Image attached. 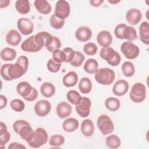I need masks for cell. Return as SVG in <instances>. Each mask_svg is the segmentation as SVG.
<instances>
[{"label": "cell", "instance_id": "cell-1", "mask_svg": "<svg viewBox=\"0 0 149 149\" xmlns=\"http://www.w3.org/2000/svg\"><path fill=\"white\" fill-rule=\"evenodd\" d=\"M26 72L23 68L16 62L15 63L3 64L1 68V76L6 81L19 79Z\"/></svg>", "mask_w": 149, "mask_h": 149}, {"label": "cell", "instance_id": "cell-2", "mask_svg": "<svg viewBox=\"0 0 149 149\" xmlns=\"http://www.w3.org/2000/svg\"><path fill=\"white\" fill-rule=\"evenodd\" d=\"M14 131L27 143L31 141L34 136V131L30 124L24 120H17L13 124Z\"/></svg>", "mask_w": 149, "mask_h": 149}, {"label": "cell", "instance_id": "cell-3", "mask_svg": "<svg viewBox=\"0 0 149 149\" xmlns=\"http://www.w3.org/2000/svg\"><path fill=\"white\" fill-rule=\"evenodd\" d=\"M17 93L27 101H33L38 97L37 90L27 81H21L16 86Z\"/></svg>", "mask_w": 149, "mask_h": 149}, {"label": "cell", "instance_id": "cell-4", "mask_svg": "<svg viewBox=\"0 0 149 149\" xmlns=\"http://www.w3.org/2000/svg\"><path fill=\"white\" fill-rule=\"evenodd\" d=\"M96 81L102 85H110L115 79V72L108 68L98 69L95 73Z\"/></svg>", "mask_w": 149, "mask_h": 149}, {"label": "cell", "instance_id": "cell-5", "mask_svg": "<svg viewBox=\"0 0 149 149\" xmlns=\"http://www.w3.org/2000/svg\"><path fill=\"white\" fill-rule=\"evenodd\" d=\"M100 57L112 66H118L121 61L120 54L112 47L102 48L100 52Z\"/></svg>", "mask_w": 149, "mask_h": 149}, {"label": "cell", "instance_id": "cell-6", "mask_svg": "<svg viewBox=\"0 0 149 149\" xmlns=\"http://www.w3.org/2000/svg\"><path fill=\"white\" fill-rule=\"evenodd\" d=\"M129 97L135 103H140L144 101L146 97V88L144 84L136 83L132 87Z\"/></svg>", "mask_w": 149, "mask_h": 149}, {"label": "cell", "instance_id": "cell-7", "mask_svg": "<svg viewBox=\"0 0 149 149\" xmlns=\"http://www.w3.org/2000/svg\"><path fill=\"white\" fill-rule=\"evenodd\" d=\"M48 140V136L47 131L42 127H38L34 130L33 139L28 142L30 147L37 148L45 144Z\"/></svg>", "mask_w": 149, "mask_h": 149}, {"label": "cell", "instance_id": "cell-8", "mask_svg": "<svg viewBox=\"0 0 149 149\" xmlns=\"http://www.w3.org/2000/svg\"><path fill=\"white\" fill-rule=\"evenodd\" d=\"M97 126L104 135L111 134L114 130V125L109 116L105 114L101 115L97 119Z\"/></svg>", "mask_w": 149, "mask_h": 149}, {"label": "cell", "instance_id": "cell-9", "mask_svg": "<svg viewBox=\"0 0 149 149\" xmlns=\"http://www.w3.org/2000/svg\"><path fill=\"white\" fill-rule=\"evenodd\" d=\"M120 50L125 56L128 59L136 58L139 54V48L132 41H127L123 42L120 46Z\"/></svg>", "mask_w": 149, "mask_h": 149}, {"label": "cell", "instance_id": "cell-10", "mask_svg": "<svg viewBox=\"0 0 149 149\" xmlns=\"http://www.w3.org/2000/svg\"><path fill=\"white\" fill-rule=\"evenodd\" d=\"M70 6L69 2L65 0L58 1L55 4V15L61 19L65 20L70 14Z\"/></svg>", "mask_w": 149, "mask_h": 149}, {"label": "cell", "instance_id": "cell-11", "mask_svg": "<svg viewBox=\"0 0 149 149\" xmlns=\"http://www.w3.org/2000/svg\"><path fill=\"white\" fill-rule=\"evenodd\" d=\"M91 105L90 99L87 97H83L80 102L76 105V111L80 116L86 118L90 115Z\"/></svg>", "mask_w": 149, "mask_h": 149}, {"label": "cell", "instance_id": "cell-12", "mask_svg": "<svg viewBox=\"0 0 149 149\" xmlns=\"http://www.w3.org/2000/svg\"><path fill=\"white\" fill-rule=\"evenodd\" d=\"M51 108V105L48 101L41 100L35 104L34 110L37 116L44 117L49 113Z\"/></svg>", "mask_w": 149, "mask_h": 149}, {"label": "cell", "instance_id": "cell-13", "mask_svg": "<svg viewBox=\"0 0 149 149\" xmlns=\"http://www.w3.org/2000/svg\"><path fill=\"white\" fill-rule=\"evenodd\" d=\"M17 27L19 31L24 36L31 34L34 30L33 23L27 18H20L17 22Z\"/></svg>", "mask_w": 149, "mask_h": 149}, {"label": "cell", "instance_id": "cell-14", "mask_svg": "<svg viewBox=\"0 0 149 149\" xmlns=\"http://www.w3.org/2000/svg\"><path fill=\"white\" fill-rule=\"evenodd\" d=\"M54 36L47 31H40L34 35V40L38 46L42 49L44 47L45 48L52 41Z\"/></svg>", "mask_w": 149, "mask_h": 149}, {"label": "cell", "instance_id": "cell-15", "mask_svg": "<svg viewBox=\"0 0 149 149\" xmlns=\"http://www.w3.org/2000/svg\"><path fill=\"white\" fill-rule=\"evenodd\" d=\"M21 49L26 52H37L41 49L38 46L34 40V35L26 39L21 44Z\"/></svg>", "mask_w": 149, "mask_h": 149}, {"label": "cell", "instance_id": "cell-16", "mask_svg": "<svg viewBox=\"0 0 149 149\" xmlns=\"http://www.w3.org/2000/svg\"><path fill=\"white\" fill-rule=\"evenodd\" d=\"M129 90V83L124 79L117 80L112 87V93L114 95L120 97L126 94Z\"/></svg>", "mask_w": 149, "mask_h": 149}, {"label": "cell", "instance_id": "cell-17", "mask_svg": "<svg viewBox=\"0 0 149 149\" xmlns=\"http://www.w3.org/2000/svg\"><path fill=\"white\" fill-rule=\"evenodd\" d=\"M97 41L103 48L109 47L112 42V37L109 31L102 30L97 36Z\"/></svg>", "mask_w": 149, "mask_h": 149}, {"label": "cell", "instance_id": "cell-18", "mask_svg": "<svg viewBox=\"0 0 149 149\" xmlns=\"http://www.w3.org/2000/svg\"><path fill=\"white\" fill-rule=\"evenodd\" d=\"M142 18L141 12L136 8H132L127 10L126 14V19L131 25L138 24Z\"/></svg>", "mask_w": 149, "mask_h": 149}, {"label": "cell", "instance_id": "cell-19", "mask_svg": "<svg viewBox=\"0 0 149 149\" xmlns=\"http://www.w3.org/2000/svg\"><path fill=\"white\" fill-rule=\"evenodd\" d=\"M91 30L87 26H81L79 27L75 33L76 39L80 42H86L88 41L91 38Z\"/></svg>", "mask_w": 149, "mask_h": 149}, {"label": "cell", "instance_id": "cell-20", "mask_svg": "<svg viewBox=\"0 0 149 149\" xmlns=\"http://www.w3.org/2000/svg\"><path fill=\"white\" fill-rule=\"evenodd\" d=\"M56 111L57 115L60 118L65 119L70 115L72 111V108L68 102L62 101L57 105Z\"/></svg>", "mask_w": 149, "mask_h": 149}, {"label": "cell", "instance_id": "cell-21", "mask_svg": "<svg viewBox=\"0 0 149 149\" xmlns=\"http://www.w3.org/2000/svg\"><path fill=\"white\" fill-rule=\"evenodd\" d=\"M22 40L20 34L16 30H9L6 36V41L8 44L12 46H17Z\"/></svg>", "mask_w": 149, "mask_h": 149}, {"label": "cell", "instance_id": "cell-22", "mask_svg": "<svg viewBox=\"0 0 149 149\" xmlns=\"http://www.w3.org/2000/svg\"><path fill=\"white\" fill-rule=\"evenodd\" d=\"M140 41L144 44H149V24L147 21L143 22L139 27Z\"/></svg>", "mask_w": 149, "mask_h": 149}, {"label": "cell", "instance_id": "cell-23", "mask_svg": "<svg viewBox=\"0 0 149 149\" xmlns=\"http://www.w3.org/2000/svg\"><path fill=\"white\" fill-rule=\"evenodd\" d=\"M80 130L81 133L86 137L91 136L94 132V126L93 121L90 119H86L82 121Z\"/></svg>", "mask_w": 149, "mask_h": 149}, {"label": "cell", "instance_id": "cell-24", "mask_svg": "<svg viewBox=\"0 0 149 149\" xmlns=\"http://www.w3.org/2000/svg\"><path fill=\"white\" fill-rule=\"evenodd\" d=\"M34 5L37 10L43 15L49 14L52 10L50 3L45 0H36L34 2Z\"/></svg>", "mask_w": 149, "mask_h": 149}, {"label": "cell", "instance_id": "cell-25", "mask_svg": "<svg viewBox=\"0 0 149 149\" xmlns=\"http://www.w3.org/2000/svg\"><path fill=\"white\" fill-rule=\"evenodd\" d=\"M78 81L77 74L74 71H70L66 73L63 77L62 82L66 87L74 86Z\"/></svg>", "mask_w": 149, "mask_h": 149}, {"label": "cell", "instance_id": "cell-26", "mask_svg": "<svg viewBox=\"0 0 149 149\" xmlns=\"http://www.w3.org/2000/svg\"><path fill=\"white\" fill-rule=\"evenodd\" d=\"M79 122L74 118H69L63 121L62 128L66 132L71 133L76 130L79 127Z\"/></svg>", "mask_w": 149, "mask_h": 149}, {"label": "cell", "instance_id": "cell-27", "mask_svg": "<svg viewBox=\"0 0 149 149\" xmlns=\"http://www.w3.org/2000/svg\"><path fill=\"white\" fill-rule=\"evenodd\" d=\"M40 92L44 97L50 98L55 93V87L50 82H44L40 86Z\"/></svg>", "mask_w": 149, "mask_h": 149}, {"label": "cell", "instance_id": "cell-28", "mask_svg": "<svg viewBox=\"0 0 149 149\" xmlns=\"http://www.w3.org/2000/svg\"><path fill=\"white\" fill-rule=\"evenodd\" d=\"M78 88L82 94H88L92 89V82L87 77H82L78 84Z\"/></svg>", "mask_w": 149, "mask_h": 149}, {"label": "cell", "instance_id": "cell-29", "mask_svg": "<svg viewBox=\"0 0 149 149\" xmlns=\"http://www.w3.org/2000/svg\"><path fill=\"white\" fill-rule=\"evenodd\" d=\"M15 8L17 12L20 14L25 15L30 10V2L27 0H19L15 2Z\"/></svg>", "mask_w": 149, "mask_h": 149}, {"label": "cell", "instance_id": "cell-30", "mask_svg": "<svg viewBox=\"0 0 149 149\" xmlns=\"http://www.w3.org/2000/svg\"><path fill=\"white\" fill-rule=\"evenodd\" d=\"M0 56L3 61H12L16 56V51L13 48L6 47L1 50Z\"/></svg>", "mask_w": 149, "mask_h": 149}, {"label": "cell", "instance_id": "cell-31", "mask_svg": "<svg viewBox=\"0 0 149 149\" xmlns=\"http://www.w3.org/2000/svg\"><path fill=\"white\" fill-rule=\"evenodd\" d=\"M83 69L86 72L89 74L95 73L98 69V63L97 61L93 58L88 59L85 62Z\"/></svg>", "mask_w": 149, "mask_h": 149}, {"label": "cell", "instance_id": "cell-32", "mask_svg": "<svg viewBox=\"0 0 149 149\" xmlns=\"http://www.w3.org/2000/svg\"><path fill=\"white\" fill-rule=\"evenodd\" d=\"M10 135L7 130L6 124L1 122L0 123V146L2 147L6 144L10 140Z\"/></svg>", "mask_w": 149, "mask_h": 149}, {"label": "cell", "instance_id": "cell-33", "mask_svg": "<svg viewBox=\"0 0 149 149\" xmlns=\"http://www.w3.org/2000/svg\"><path fill=\"white\" fill-rule=\"evenodd\" d=\"M105 106L109 111L115 112L118 111L120 107V102L119 99L115 97H109L105 101Z\"/></svg>", "mask_w": 149, "mask_h": 149}, {"label": "cell", "instance_id": "cell-34", "mask_svg": "<svg viewBox=\"0 0 149 149\" xmlns=\"http://www.w3.org/2000/svg\"><path fill=\"white\" fill-rule=\"evenodd\" d=\"M123 38L129 41H132L137 38L136 29L130 26H126L123 31Z\"/></svg>", "mask_w": 149, "mask_h": 149}, {"label": "cell", "instance_id": "cell-35", "mask_svg": "<svg viewBox=\"0 0 149 149\" xmlns=\"http://www.w3.org/2000/svg\"><path fill=\"white\" fill-rule=\"evenodd\" d=\"M105 144L107 146L110 148H118L120 146V139L118 136L111 134L106 137Z\"/></svg>", "mask_w": 149, "mask_h": 149}, {"label": "cell", "instance_id": "cell-36", "mask_svg": "<svg viewBox=\"0 0 149 149\" xmlns=\"http://www.w3.org/2000/svg\"><path fill=\"white\" fill-rule=\"evenodd\" d=\"M122 72L125 76L132 77L135 73V68L133 63L129 61L125 62L122 65Z\"/></svg>", "mask_w": 149, "mask_h": 149}, {"label": "cell", "instance_id": "cell-37", "mask_svg": "<svg viewBox=\"0 0 149 149\" xmlns=\"http://www.w3.org/2000/svg\"><path fill=\"white\" fill-rule=\"evenodd\" d=\"M66 98L72 104L76 105L80 102L82 97L78 91L72 90L67 93Z\"/></svg>", "mask_w": 149, "mask_h": 149}, {"label": "cell", "instance_id": "cell-38", "mask_svg": "<svg viewBox=\"0 0 149 149\" xmlns=\"http://www.w3.org/2000/svg\"><path fill=\"white\" fill-rule=\"evenodd\" d=\"M65 138L61 134H54L49 139V144L52 147H58L63 144Z\"/></svg>", "mask_w": 149, "mask_h": 149}, {"label": "cell", "instance_id": "cell-39", "mask_svg": "<svg viewBox=\"0 0 149 149\" xmlns=\"http://www.w3.org/2000/svg\"><path fill=\"white\" fill-rule=\"evenodd\" d=\"M49 23L51 27H52L54 29L58 30L63 26L65 24V20L61 19L56 17L55 14H53L50 17Z\"/></svg>", "mask_w": 149, "mask_h": 149}, {"label": "cell", "instance_id": "cell-40", "mask_svg": "<svg viewBox=\"0 0 149 149\" xmlns=\"http://www.w3.org/2000/svg\"><path fill=\"white\" fill-rule=\"evenodd\" d=\"M97 49V46L95 43L90 42L84 44L83 50L86 55L88 56H93L96 54Z\"/></svg>", "mask_w": 149, "mask_h": 149}, {"label": "cell", "instance_id": "cell-41", "mask_svg": "<svg viewBox=\"0 0 149 149\" xmlns=\"http://www.w3.org/2000/svg\"><path fill=\"white\" fill-rule=\"evenodd\" d=\"M10 108L16 112H22L25 108L24 102L20 99H14L10 103Z\"/></svg>", "mask_w": 149, "mask_h": 149}, {"label": "cell", "instance_id": "cell-42", "mask_svg": "<svg viewBox=\"0 0 149 149\" xmlns=\"http://www.w3.org/2000/svg\"><path fill=\"white\" fill-rule=\"evenodd\" d=\"M84 59H85V56L83 54V53L79 51H76L74 57L73 61L70 62V64L73 66L79 67L82 65Z\"/></svg>", "mask_w": 149, "mask_h": 149}, {"label": "cell", "instance_id": "cell-43", "mask_svg": "<svg viewBox=\"0 0 149 149\" xmlns=\"http://www.w3.org/2000/svg\"><path fill=\"white\" fill-rule=\"evenodd\" d=\"M52 59L56 62L61 63L62 62H66V56L63 50H56L52 52Z\"/></svg>", "mask_w": 149, "mask_h": 149}, {"label": "cell", "instance_id": "cell-44", "mask_svg": "<svg viewBox=\"0 0 149 149\" xmlns=\"http://www.w3.org/2000/svg\"><path fill=\"white\" fill-rule=\"evenodd\" d=\"M61 47V42L59 38L58 37L54 36L52 41L50 42V44L46 47L47 49L50 52H53L54 51L59 49Z\"/></svg>", "mask_w": 149, "mask_h": 149}, {"label": "cell", "instance_id": "cell-45", "mask_svg": "<svg viewBox=\"0 0 149 149\" xmlns=\"http://www.w3.org/2000/svg\"><path fill=\"white\" fill-rule=\"evenodd\" d=\"M48 70L52 73L58 72L61 67V63L56 62L52 59H49L47 64Z\"/></svg>", "mask_w": 149, "mask_h": 149}, {"label": "cell", "instance_id": "cell-46", "mask_svg": "<svg viewBox=\"0 0 149 149\" xmlns=\"http://www.w3.org/2000/svg\"><path fill=\"white\" fill-rule=\"evenodd\" d=\"M127 25L124 24V23H120L118 24L114 30V34L115 35V36L119 38V39H121L123 40V31L124 29L125 28V27Z\"/></svg>", "mask_w": 149, "mask_h": 149}, {"label": "cell", "instance_id": "cell-47", "mask_svg": "<svg viewBox=\"0 0 149 149\" xmlns=\"http://www.w3.org/2000/svg\"><path fill=\"white\" fill-rule=\"evenodd\" d=\"M63 51L65 52L66 56V63L68 62H70L73 61L74 55H75V52L73 49H72V48L70 47H66L65 48H63Z\"/></svg>", "mask_w": 149, "mask_h": 149}, {"label": "cell", "instance_id": "cell-48", "mask_svg": "<svg viewBox=\"0 0 149 149\" xmlns=\"http://www.w3.org/2000/svg\"><path fill=\"white\" fill-rule=\"evenodd\" d=\"M16 62L19 63V65H20L23 68L24 71L26 73V72L28 69V67H29V59H28L27 57L26 56H24V55L20 56L17 59V61Z\"/></svg>", "mask_w": 149, "mask_h": 149}, {"label": "cell", "instance_id": "cell-49", "mask_svg": "<svg viewBox=\"0 0 149 149\" xmlns=\"http://www.w3.org/2000/svg\"><path fill=\"white\" fill-rule=\"evenodd\" d=\"M8 149H16V148H26V147L22 144L15 142L10 143L8 146Z\"/></svg>", "mask_w": 149, "mask_h": 149}, {"label": "cell", "instance_id": "cell-50", "mask_svg": "<svg viewBox=\"0 0 149 149\" xmlns=\"http://www.w3.org/2000/svg\"><path fill=\"white\" fill-rule=\"evenodd\" d=\"M7 98L3 95H0V109H2L4 108L7 105Z\"/></svg>", "mask_w": 149, "mask_h": 149}, {"label": "cell", "instance_id": "cell-51", "mask_svg": "<svg viewBox=\"0 0 149 149\" xmlns=\"http://www.w3.org/2000/svg\"><path fill=\"white\" fill-rule=\"evenodd\" d=\"M89 2L92 6L98 7L104 2V0H90Z\"/></svg>", "mask_w": 149, "mask_h": 149}, {"label": "cell", "instance_id": "cell-52", "mask_svg": "<svg viewBox=\"0 0 149 149\" xmlns=\"http://www.w3.org/2000/svg\"><path fill=\"white\" fill-rule=\"evenodd\" d=\"M10 0H1L0 1V7L1 9L6 8L10 4Z\"/></svg>", "mask_w": 149, "mask_h": 149}, {"label": "cell", "instance_id": "cell-53", "mask_svg": "<svg viewBox=\"0 0 149 149\" xmlns=\"http://www.w3.org/2000/svg\"><path fill=\"white\" fill-rule=\"evenodd\" d=\"M120 1H109V2H110V3H112V4H115V3H118V2H119Z\"/></svg>", "mask_w": 149, "mask_h": 149}]
</instances>
